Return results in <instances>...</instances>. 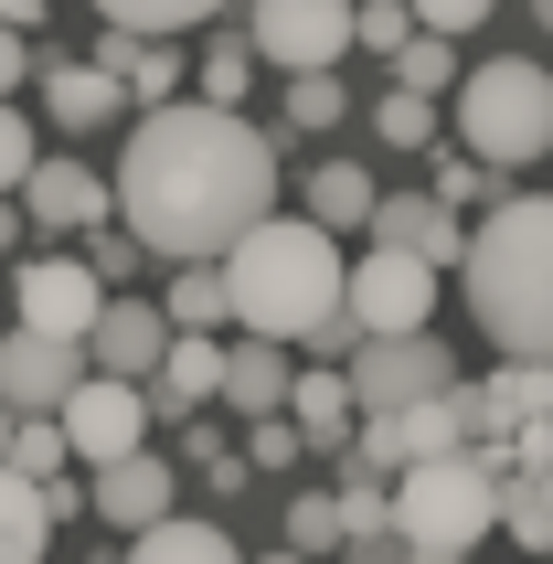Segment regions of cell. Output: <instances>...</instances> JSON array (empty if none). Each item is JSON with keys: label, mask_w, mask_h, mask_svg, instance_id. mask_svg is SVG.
Instances as JSON below:
<instances>
[{"label": "cell", "mask_w": 553, "mask_h": 564, "mask_svg": "<svg viewBox=\"0 0 553 564\" xmlns=\"http://www.w3.org/2000/svg\"><path fill=\"white\" fill-rule=\"evenodd\" d=\"M118 214L150 235L160 267L171 256H224L246 224L276 214V139L203 86L160 96L118 139Z\"/></svg>", "instance_id": "1"}, {"label": "cell", "mask_w": 553, "mask_h": 564, "mask_svg": "<svg viewBox=\"0 0 553 564\" xmlns=\"http://www.w3.org/2000/svg\"><path fill=\"white\" fill-rule=\"evenodd\" d=\"M458 278H468V319L490 351L553 362V192H500L490 224L468 235Z\"/></svg>", "instance_id": "2"}, {"label": "cell", "mask_w": 553, "mask_h": 564, "mask_svg": "<svg viewBox=\"0 0 553 564\" xmlns=\"http://www.w3.org/2000/svg\"><path fill=\"white\" fill-rule=\"evenodd\" d=\"M224 278H235V330H276V341H299L340 310V235L319 214H267L246 224L235 246H224Z\"/></svg>", "instance_id": "3"}, {"label": "cell", "mask_w": 553, "mask_h": 564, "mask_svg": "<svg viewBox=\"0 0 553 564\" xmlns=\"http://www.w3.org/2000/svg\"><path fill=\"white\" fill-rule=\"evenodd\" d=\"M500 458L490 437H468V447H447V458H415V469H394V533H404V554L415 564H458V554H479V543L500 533Z\"/></svg>", "instance_id": "4"}, {"label": "cell", "mask_w": 553, "mask_h": 564, "mask_svg": "<svg viewBox=\"0 0 553 564\" xmlns=\"http://www.w3.org/2000/svg\"><path fill=\"white\" fill-rule=\"evenodd\" d=\"M458 139L490 160L500 182H511V171H532V160L553 150V75H543L532 54L468 64V75H458Z\"/></svg>", "instance_id": "5"}, {"label": "cell", "mask_w": 553, "mask_h": 564, "mask_svg": "<svg viewBox=\"0 0 553 564\" xmlns=\"http://www.w3.org/2000/svg\"><path fill=\"white\" fill-rule=\"evenodd\" d=\"M340 373H351L362 415H383V405H426L436 383H458V351L436 341V330H362Z\"/></svg>", "instance_id": "6"}, {"label": "cell", "mask_w": 553, "mask_h": 564, "mask_svg": "<svg viewBox=\"0 0 553 564\" xmlns=\"http://www.w3.org/2000/svg\"><path fill=\"white\" fill-rule=\"evenodd\" d=\"M54 415H64V437H75V469H107V458H128V447H150V426H160V405H150L139 373H86Z\"/></svg>", "instance_id": "7"}, {"label": "cell", "mask_w": 553, "mask_h": 564, "mask_svg": "<svg viewBox=\"0 0 553 564\" xmlns=\"http://www.w3.org/2000/svg\"><path fill=\"white\" fill-rule=\"evenodd\" d=\"M436 278H447L436 256H415V246H383V235H372V246H362V267L340 278V310L362 319V330H426V310H436Z\"/></svg>", "instance_id": "8"}, {"label": "cell", "mask_w": 553, "mask_h": 564, "mask_svg": "<svg viewBox=\"0 0 553 564\" xmlns=\"http://www.w3.org/2000/svg\"><path fill=\"white\" fill-rule=\"evenodd\" d=\"M246 32H256V54H267L276 75H299V64H340L351 43H362V0H256Z\"/></svg>", "instance_id": "9"}, {"label": "cell", "mask_w": 553, "mask_h": 564, "mask_svg": "<svg viewBox=\"0 0 553 564\" xmlns=\"http://www.w3.org/2000/svg\"><path fill=\"white\" fill-rule=\"evenodd\" d=\"M96 310H107V278L86 267V246L75 256H22V278H11V319H32V330H64V341H86Z\"/></svg>", "instance_id": "10"}, {"label": "cell", "mask_w": 553, "mask_h": 564, "mask_svg": "<svg viewBox=\"0 0 553 564\" xmlns=\"http://www.w3.org/2000/svg\"><path fill=\"white\" fill-rule=\"evenodd\" d=\"M86 373H96V351L64 341V330H32V319H11V330H0V394H11L22 415H54Z\"/></svg>", "instance_id": "11"}, {"label": "cell", "mask_w": 553, "mask_h": 564, "mask_svg": "<svg viewBox=\"0 0 553 564\" xmlns=\"http://www.w3.org/2000/svg\"><path fill=\"white\" fill-rule=\"evenodd\" d=\"M86 490H96V522H107V533H150L160 511H182V458H150V447H128V458L86 469Z\"/></svg>", "instance_id": "12"}, {"label": "cell", "mask_w": 553, "mask_h": 564, "mask_svg": "<svg viewBox=\"0 0 553 564\" xmlns=\"http://www.w3.org/2000/svg\"><path fill=\"white\" fill-rule=\"evenodd\" d=\"M43 118L64 128V139H86V128H118L128 118V75L118 64H96V54H43Z\"/></svg>", "instance_id": "13"}, {"label": "cell", "mask_w": 553, "mask_h": 564, "mask_svg": "<svg viewBox=\"0 0 553 564\" xmlns=\"http://www.w3.org/2000/svg\"><path fill=\"white\" fill-rule=\"evenodd\" d=\"M22 203H32V235H86L96 214H118V182L86 171V160H32Z\"/></svg>", "instance_id": "14"}, {"label": "cell", "mask_w": 553, "mask_h": 564, "mask_svg": "<svg viewBox=\"0 0 553 564\" xmlns=\"http://www.w3.org/2000/svg\"><path fill=\"white\" fill-rule=\"evenodd\" d=\"M171 330H182V319L160 310V299H128V288H107V310H96L86 351H96V373H139V383H150V362L171 351Z\"/></svg>", "instance_id": "15"}, {"label": "cell", "mask_w": 553, "mask_h": 564, "mask_svg": "<svg viewBox=\"0 0 553 564\" xmlns=\"http://www.w3.org/2000/svg\"><path fill=\"white\" fill-rule=\"evenodd\" d=\"M150 405H160V415L224 405V330H171V351L150 362Z\"/></svg>", "instance_id": "16"}, {"label": "cell", "mask_w": 553, "mask_h": 564, "mask_svg": "<svg viewBox=\"0 0 553 564\" xmlns=\"http://www.w3.org/2000/svg\"><path fill=\"white\" fill-rule=\"evenodd\" d=\"M372 235H383V246H415V256H436V267H458V256H468V235H458V203H447V192H383V203H372Z\"/></svg>", "instance_id": "17"}, {"label": "cell", "mask_w": 553, "mask_h": 564, "mask_svg": "<svg viewBox=\"0 0 553 564\" xmlns=\"http://www.w3.org/2000/svg\"><path fill=\"white\" fill-rule=\"evenodd\" d=\"M288 341H276V330H246V341H224V405L235 415H276L288 405Z\"/></svg>", "instance_id": "18"}, {"label": "cell", "mask_w": 553, "mask_h": 564, "mask_svg": "<svg viewBox=\"0 0 553 564\" xmlns=\"http://www.w3.org/2000/svg\"><path fill=\"white\" fill-rule=\"evenodd\" d=\"M160 310L182 319V330H224V319H235V278H224V256H171Z\"/></svg>", "instance_id": "19"}, {"label": "cell", "mask_w": 553, "mask_h": 564, "mask_svg": "<svg viewBox=\"0 0 553 564\" xmlns=\"http://www.w3.org/2000/svg\"><path fill=\"white\" fill-rule=\"evenodd\" d=\"M299 203L330 224V235H372V203H383V192H372V171H362V160H319Z\"/></svg>", "instance_id": "20"}, {"label": "cell", "mask_w": 553, "mask_h": 564, "mask_svg": "<svg viewBox=\"0 0 553 564\" xmlns=\"http://www.w3.org/2000/svg\"><path fill=\"white\" fill-rule=\"evenodd\" d=\"M43 543H54V501H43V479L0 458V564H32Z\"/></svg>", "instance_id": "21"}, {"label": "cell", "mask_w": 553, "mask_h": 564, "mask_svg": "<svg viewBox=\"0 0 553 564\" xmlns=\"http://www.w3.org/2000/svg\"><path fill=\"white\" fill-rule=\"evenodd\" d=\"M288 415L308 426V447H340L351 426H362V394H351V373H330V362H319V373L288 383Z\"/></svg>", "instance_id": "22"}, {"label": "cell", "mask_w": 553, "mask_h": 564, "mask_svg": "<svg viewBox=\"0 0 553 564\" xmlns=\"http://www.w3.org/2000/svg\"><path fill=\"white\" fill-rule=\"evenodd\" d=\"M128 543H139V564H235V533L203 522V511H160L150 533H128Z\"/></svg>", "instance_id": "23"}, {"label": "cell", "mask_w": 553, "mask_h": 564, "mask_svg": "<svg viewBox=\"0 0 553 564\" xmlns=\"http://www.w3.org/2000/svg\"><path fill=\"white\" fill-rule=\"evenodd\" d=\"M256 64H267V54H256V32H214V22H203V54H192V86H203V96H224V107H246Z\"/></svg>", "instance_id": "24"}, {"label": "cell", "mask_w": 553, "mask_h": 564, "mask_svg": "<svg viewBox=\"0 0 553 564\" xmlns=\"http://www.w3.org/2000/svg\"><path fill=\"white\" fill-rule=\"evenodd\" d=\"M500 533L522 554H553V479L543 469H500Z\"/></svg>", "instance_id": "25"}, {"label": "cell", "mask_w": 553, "mask_h": 564, "mask_svg": "<svg viewBox=\"0 0 553 564\" xmlns=\"http://www.w3.org/2000/svg\"><path fill=\"white\" fill-rule=\"evenodd\" d=\"M340 543H362V554H404V533H394V490L383 479H340Z\"/></svg>", "instance_id": "26"}, {"label": "cell", "mask_w": 553, "mask_h": 564, "mask_svg": "<svg viewBox=\"0 0 553 564\" xmlns=\"http://www.w3.org/2000/svg\"><path fill=\"white\" fill-rule=\"evenodd\" d=\"M182 86H192V54L160 43V32H139L128 43V107H160V96H182Z\"/></svg>", "instance_id": "27"}, {"label": "cell", "mask_w": 553, "mask_h": 564, "mask_svg": "<svg viewBox=\"0 0 553 564\" xmlns=\"http://www.w3.org/2000/svg\"><path fill=\"white\" fill-rule=\"evenodd\" d=\"M394 86H415V96H447V86H458V32H426V22H415V43L394 54Z\"/></svg>", "instance_id": "28"}, {"label": "cell", "mask_w": 553, "mask_h": 564, "mask_svg": "<svg viewBox=\"0 0 553 564\" xmlns=\"http://www.w3.org/2000/svg\"><path fill=\"white\" fill-rule=\"evenodd\" d=\"M75 246H86V267H96L107 288H128V278H139V256H150V235H139V224H118V214H96Z\"/></svg>", "instance_id": "29"}, {"label": "cell", "mask_w": 553, "mask_h": 564, "mask_svg": "<svg viewBox=\"0 0 553 564\" xmlns=\"http://www.w3.org/2000/svg\"><path fill=\"white\" fill-rule=\"evenodd\" d=\"M224 0H96V22H128V32H203Z\"/></svg>", "instance_id": "30"}, {"label": "cell", "mask_w": 553, "mask_h": 564, "mask_svg": "<svg viewBox=\"0 0 553 564\" xmlns=\"http://www.w3.org/2000/svg\"><path fill=\"white\" fill-rule=\"evenodd\" d=\"M372 139H383V150H436V96L394 86L383 107H372Z\"/></svg>", "instance_id": "31"}, {"label": "cell", "mask_w": 553, "mask_h": 564, "mask_svg": "<svg viewBox=\"0 0 553 564\" xmlns=\"http://www.w3.org/2000/svg\"><path fill=\"white\" fill-rule=\"evenodd\" d=\"M340 107H351L340 96V64H299L288 75V128H340Z\"/></svg>", "instance_id": "32"}, {"label": "cell", "mask_w": 553, "mask_h": 564, "mask_svg": "<svg viewBox=\"0 0 553 564\" xmlns=\"http://www.w3.org/2000/svg\"><path fill=\"white\" fill-rule=\"evenodd\" d=\"M11 469H32V479L75 469V437H64V415H22V426H11Z\"/></svg>", "instance_id": "33"}, {"label": "cell", "mask_w": 553, "mask_h": 564, "mask_svg": "<svg viewBox=\"0 0 553 564\" xmlns=\"http://www.w3.org/2000/svg\"><path fill=\"white\" fill-rule=\"evenodd\" d=\"M246 458H256V469H299V458H308V426L288 405H276V415H246Z\"/></svg>", "instance_id": "34"}, {"label": "cell", "mask_w": 553, "mask_h": 564, "mask_svg": "<svg viewBox=\"0 0 553 564\" xmlns=\"http://www.w3.org/2000/svg\"><path fill=\"white\" fill-rule=\"evenodd\" d=\"M288 543H299V554H330V543H340V490H308V501H288Z\"/></svg>", "instance_id": "35"}, {"label": "cell", "mask_w": 553, "mask_h": 564, "mask_svg": "<svg viewBox=\"0 0 553 564\" xmlns=\"http://www.w3.org/2000/svg\"><path fill=\"white\" fill-rule=\"evenodd\" d=\"M362 43L372 54H404L415 43V0H362Z\"/></svg>", "instance_id": "36"}, {"label": "cell", "mask_w": 553, "mask_h": 564, "mask_svg": "<svg viewBox=\"0 0 553 564\" xmlns=\"http://www.w3.org/2000/svg\"><path fill=\"white\" fill-rule=\"evenodd\" d=\"M32 75H43V43H32V22H0V96H22Z\"/></svg>", "instance_id": "37"}, {"label": "cell", "mask_w": 553, "mask_h": 564, "mask_svg": "<svg viewBox=\"0 0 553 564\" xmlns=\"http://www.w3.org/2000/svg\"><path fill=\"white\" fill-rule=\"evenodd\" d=\"M22 171H32V118L0 96V192H22Z\"/></svg>", "instance_id": "38"}, {"label": "cell", "mask_w": 553, "mask_h": 564, "mask_svg": "<svg viewBox=\"0 0 553 564\" xmlns=\"http://www.w3.org/2000/svg\"><path fill=\"white\" fill-rule=\"evenodd\" d=\"M490 11H500V0H415V22H426V32H479Z\"/></svg>", "instance_id": "39"}, {"label": "cell", "mask_w": 553, "mask_h": 564, "mask_svg": "<svg viewBox=\"0 0 553 564\" xmlns=\"http://www.w3.org/2000/svg\"><path fill=\"white\" fill-rule=\"evenodd\" d=\"M32 246V203H22V192H0V256H22Z\"/></svg>", "instance_id": "40"}, {"label": "cell", "mask_w": 553, "mask_h": 564, "mask_svg": "<svg viewBox=\"0 0 553 564\" xmlns=\"http://www.w3.org/2000/svg\"><path fill=\"white\" fill-rule=\"evenodd\" d=\"M43 501H54V522H75V511H96V490H86V479H64V469H54V479H43Z\"/></svg>", "instance_id": "41"}, {"label": "cell", "mask_w": 553, "mask_h": 564, "mask_svg": "<svg viewBox=\"0 0 553 564\" xmlns=\"http://www.w3.org/2000/svg\"><path fill=\"white\" fill-rule=\"evenodd\" d=\"M0 22H32V32H43V0H0Z\"/></svg>", "instance_id": "42"}, {"label": "cell", "mask_w": 553, "mask_h": 564, "mask_svg": "<svg viewBox=\"0 0 553 564\" xmlns=\"http://www.w3.org/2000/svg\"><path fill=\"white\" fill-rule=\"evenodd\" d=\"M11 426H22V405H11V394H0V458H11Z\"/></svg>", "instance_id": "43"}, {"label": "cell", "mask_w": 553, "mask_h": 564, "mask_svg": "<svg viewBox=\"0 0 553 564\" xmlns=\"http://www.w3.org/2000/svg\"><path fill=\"white\" fill-rule=\"evenodd\" d=\"M532 22H543V32H553V0H532Z\"/></svg>", "instance_id": "44"}, {"label": "cell", "mask_w": 553, "mask_h": 564, "mask_svg": "<svg viewBox=\"0 0 553 564\" xmlns=\"http://www.w3.org/2000/svg\"><path fill=\"white\" fill-rule=\"evenodd\" d=\"M543 479H553V469H543Z\"/></svg>", "instance_id": "45"}]
</instances>
